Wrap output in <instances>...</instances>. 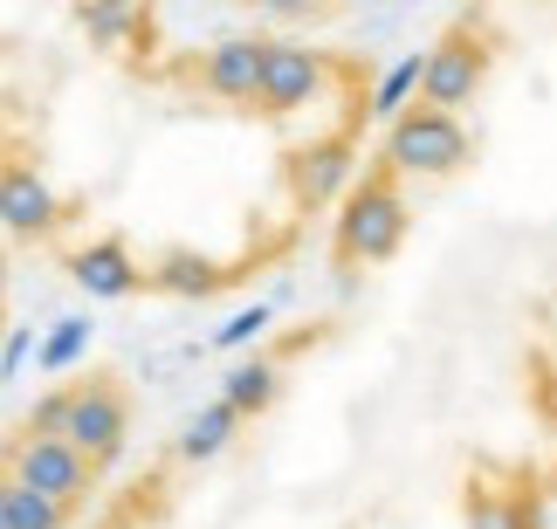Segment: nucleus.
<instances>
[{"label":"nucleus","mask_w":557,"mask_h":529,"mask_svg":"<svg viewBox=\"0 0 557 529\" xmlns=\"http://www.w3.org/2000/svg\"><path fill=\"white\" fill-rule=\"evenodd\" d=\"M488 70H496V35H488V21L475 8V14H461L455 28H447L434 49L420 55V90L413 97L434 103V111H461V103L482 97Z\"/></svg>","instance_id":"nucleus-3"},{"label":"nucleus","mask_w":557,"mask_h":529,"mask_svg":"<svg viewBox=\"0 0 557 529\" xmlns=\"http://www.w3.org/2000/svg\"><path fill=\"white\" fill-rule=\"evenodd\" d=\"M262 35H242V41H221V49H207L200 62H180V83L200 97H221V103H248L255 97V70H262Z\"/></svg>","instance_id":"nucleus-6"},{"label":"nucleus","mask_w":557,"mask_h":529,"mask_svg":"<svg viewBox=\"0 0 557 529\" xmlns=\"http://www.w3.org/2000/svg\"><path fill=\"white\" fill-rule=\"evenodd\" d=\"M83 344H90V324H83V316H70V324H55V337L41 344V371H70L76 357H83Z\"/></svg>","instance_id":"nucleus-13"},{"label":"nucleus","mask_w":557,"mask_h":529,"mask_svg":"<svg viewBox=\"0 0 557 529\" xmlns=\"http://www.w3.org/2000/svg\"><path fill=\"white\" fill-rule=\"evenodd\" d=\"M351 159H358L351 131H331V138L304 144V152H289V193H296V206H304V214L331 206V193L351 186Z\"/></svg>","instance_id":"nucleus-7"},{"label":"nucleus","mask_w":557,"mask_h":529,"mask_svg":"<svg viewBox=\"0 0 557 529\" xmlns=\"http://www.w3.org/2000/svg\"><path fill=\"white\" fill-rule=\"evenodd\" d=\"M468 529H523V516L517 509H503V495H468Z\"/></svg>","instance_id":"nucleus-14"},{"label":"nucleus","mask_w":557,"mask_h":529,"mask_svg":"<svg viewBox=\"0 0 557 529\" xmlns=\"http://www.w3.org/2000/svg\"><path fill=\"white\" fill-rule=\"evenodd\" d=\"M475 159V138H468V124L455 111H434V103H406L393 111V131H385V152L379 165H393L399 179H447L461 173V165Z\"/></svg>","instance_id":"nucleus-2"},{"label":"nucleus","mask_w":557,"mask_h":529,"mask_svg":"<svg viewBox=\"0 0 557 529\" xmlns=\"http://www.w3.org/2000/svg\"><path fill=\"white\" fill-rule=\"evenodd\" d=\"M62 268H70L76 289L103 295V303H117V295H138V289H145V268H138V255H132L117 235L83 241V248H62Z\"/></svg>","instance_id":"nucleus-8"},{"label":"nucleus","mask_w":557,"mask_h":529,"mask_svg":"<svg viewBox=\"0 0 557 529\" xmlns=\"http://www.w3.org/2000/svg\"><path fill=\"white\" fill-rule=\"evenodd\" d=\"M227 406L242 413V419H255V413H269L275 399H283V371H275V357H248V365H234L227 371Z\"/></svg>","instance_id":"nucleus-10"},{"label":"nucleus","mask_w":557,"mask_h":529,"mask_svg":"<svg viewBox=\"0 0 557 529\" xmlns=\"http://www.w3.org/2000/svg\"><path fill=\"white\" fill-rule=\"evenodd\" d=\"M413 90H420V55H406L393 76H379V90H372V111H366V117H393V111H406V103H413Z\"/></svg>","instance_id":"nucleus-12"},{"label":"nucleus","mask_w":557,"mask_h":529,"mask_svg":"<svg viewBox=\"0 0 557 529\" xmlns=\"http://www.w3.org/2000/svg\"><path fill=\"white\" fill-rule=\"evenodd\" d=\"M406 200H399V173L393 165H379V173H366L345 193V214H337V241H331V268L351 275L358 268H379V262H393L399 255V241H406Z\"/></svg>","instance_id":"nucleus-1"},{"label":"nucleus","mask_w":557,"mask_h":529,"mask_svg":"<svg viewBox=\"0 0 557 529\" xmlns=\"http://www.w3.org/2000/svg\"><path fill=\"white\" fill-rule=\"evenodd\" d=\"M324 76H331V55L324 49H304V41H269V49H262V70H255L248 111L255 117H289V111H304V103L324 97Z\"/></svg>","instance_id":"nucleus-4"},{"label":"nucleus","mask_w":557,"mask_h":529,"mask_svg":"<svg viewBox=\"0 0 557 529\" xmlns=\"http://www.w3.org/2000/svg\"><path fill=\"white\" fill-rule=\"evenodd\" d=\"M62 433H70L97 468H111V461L124 454V440H132V399H124L111 378H83V386H70Z\"/></svg>","instance_id":"nucleus-5"},{"label":"nucleus","mask_w":557,"mask_h":529,"mask_svg":"<svg viewBox=\"0 0 557 529\" xmlns=\"http://www.w3.org/2000/svg\"><path fill=\"white\" fill-rule=\"evenodd\" d=\"M234 427H242V413L227 406V399H213V406H200L180 427V461H221L227 454V440H234Z\"/></svg>","instance_id":"nucleus-9"},{"label":"nucleus","mask_w":557,"mask_h":529,"mask_svg":"<svg viewBox=\"0 0 557 529\" xmlns=\"http://www.w3.org/2000/svg\"><path fill=\"white\" fill-rule=\"evenodd\" d=\"M262 330H269V310L255 303V310H242V316H234V324H227L221 337H213V344H221V351H242V344H255Z\"/></svg>","instance_id":"nucleus-15"},{"label":"nucleus","mask_w":557,"mask_h":529,"mask_svg":"<svg viewBox=\"0 0 557 529\" xmlns=\"http://www.w3.org/2000/svg\"><path fill=\"white\" fill-rule=\"evenodd\" d=\"M70 516H76L70 502H55V495H41V489L8 475V502H0V522L8 529H70Z\"/></svg>","instance_id":"nucleus-11"}]
</instances>
